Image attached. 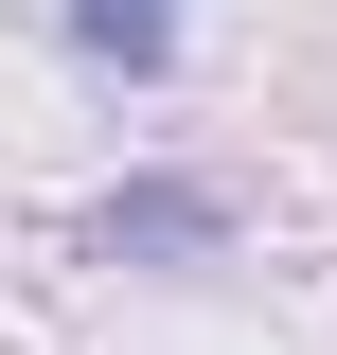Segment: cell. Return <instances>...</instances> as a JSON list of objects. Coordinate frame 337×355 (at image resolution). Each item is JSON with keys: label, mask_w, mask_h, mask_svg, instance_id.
I'll return each instance as SVG.
<instances>
[{"label": "cell", "mask_w": 337, "mask_h": 355, "mask_svg": "<svg viewBox=\"0 0 337 355\" xmlns=\"http://www.w3.org/2000/svg\"><path fill=\"white\" fill-rule=\"evenodd\" d=\"M107 249L125 266H196V249H231V196L213 178H142V196H107Z\"/></svg>", "instance_id": "obj_1"}, {"label": "cell", "mask_w": 337, "mask_h": 355, "mask_svg": "<svg viewBox=\"0 0 337 355\" xmlns=\"http://www.w3.org/2000/svg\"><path fill=\"white\" fill-rule=\"evenodd\" d=\"M71 36L107 53V71H160L178 53V0H71Z\"/></svg>", "instance_id": "obj_2"}]
</instances>
